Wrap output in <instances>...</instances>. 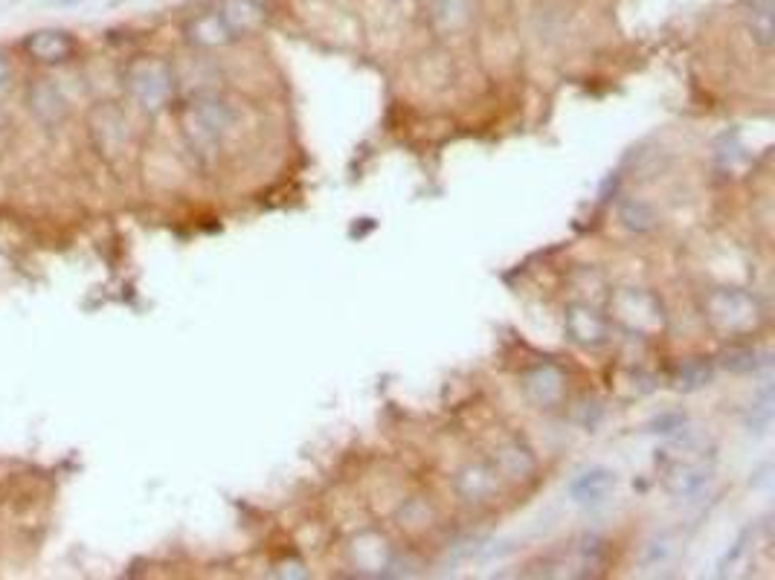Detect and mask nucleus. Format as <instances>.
I'll return each instance as SVG.
<instances>
[{"label":"nucleus","instance_id":"f257e3e1","mask_svg":"<svg viewBox=\"0 0 775 580\" xmlns=\"http://www.w3.org/2000/svg\"><path fill=\"white\" fill-rule=\"evenodd\" d=\"M232 122H236V110H232L224 99L215 93L198 96L189 108V114L183 117V134L192 151L198 157H213L218 151V140Z\"/></svg>","mask_w":775,"mask_h":580},{"label":"nucleus","instance_id":"f03ea898","mask_svg":"<svg viewBox=\"0 0 775 580\" xmlns=\"http://www.w3.org/2000/svg\"><path fill=\"white\" fill-rule=\"evenodd\" d=\"M613 319L636 337H654L666 328V307L650 290L642 288H622L610 299Z\"/></svg>","mask_w":775,"mask_h":580},{"label":"nucleus","instance_id":"7ed1b4c3","mask_svg":"<svg viewBox=\"0 0 775 580\" xmlns=\"http://www.w3.org/2000/svg\"><path fill=\"white\" fill-rule=\"evenodd\" d=\"M126 84L140 108H145L149 114H157V110H163L169 105L171 91H175V73H171V67L163 58L143 56L128 65Z\"/></svg>","mask_w":775,"mask_h":580},{"label":"nucleus","instance_id":"20e7f679","mask_svg":"<svg viewBox=\"0 0 775 580\" xmlns=\"http://www.w3.org/2000/svg\"><path fill=\"white\" fill-rule=\"evenodd\" d=\"M706 319L723 334H744V331L755 328L761 319V307L755 296L737 288H720L711 290L703 299Z\"/></svg>","mask_w":775,"mask_h":580},{"label":"nucleus","instance_id":"39448f33","mask_svg":"<svg viewBox=\"0 0 775 580\" xmlns=\"http://www.w3.org/2000/svg\"><path fill=\"white\" fill-rule=\"evenodd\" d=\"M711 453H688V455H662L666 471L662 485L676 499H694L711 485Z\"/></svg>","mask_w":775,"mask_h":580},{"label":"nucleus","instance_id":"423d86ee","mask_svg":"<svg viewBox=\"0 0 775 580\" xmlns=\"http://www.w3.org/2000/svg\"><path fill=\"white\" fill-rule=\"evenodd\" d=\"M563 325H567L570 340L575 345H584V349H601L610 337V319L605 314H598L596 307L581 305V302L567 307Z\"/></svg>","mask_w":775,"mask_h":580},{"label":"nucleus","instance_id":"0eeeda50","mask_svg":"<svg viewBox=\"0 0 775 580\" xmlns=\"http://www.w3.org/2000/svg\"><path fill=\"white\" fill-rule=\"evenodd\" d=\"M563 392H567V377L552 363H540L523 375V394L540 410H555L563 401Z\"/></svg>","mask_w":775,"mask_h":580},{"label":"nucleus","instance_id":"6e6552de","mask_svg":"<svg viewBox=\"0 0 775 580\" xmlns=\"http://www.w3.org/2000/svg\"><path fill=\"white\" fill-rule=\"evenodd\" d=\"M23 53L39 65H61L76 53V41L65 30H35L23 39Z\"/></svg>","mask_w":775,"mask_h":580},{"label":"nucleus","instance_id":"1a4fd4ad","mask_svg":"<svg viewBox=\"0 0 775 580\" xmlns=\"http://www.w3.org/2000/svg\"><path fill=\"white\" fill-rule=\"evenodd\" d=\"M497 467L494 464H467L462 467V471L457 473V482H453V488H457V493L471 505H483V502H491L494 499V493L500 490V482H497Z\"/></svg>","mask_w":775,"mask_h":580},{"label":"nucleus","instance_id":"9d476101","mask_svg":"<svg viewBox=\"0 0 775 580\" xmlns=\"http://www.w3.org/2000/svg\"><path fill=\"white\" fill-rule=\"evenodd\" d=\"M183 39H187L192 47L215 49V47L236 41V35L227 30L224 18L218 15V9H206V12H198V15H192L187 23H183Z\"/></svg>","mask_w":775,"mask_h":580},{"label":"nucleus","instance_id":"9b49d317","mask_svg":"<svg viewBox=\"0 0 775 580\" xmlns=\"http://www.w3.org/2000/svg\"><path fill=\"white\" fill-rule=\"evenodd\" d=\"M613 488H616V473L610 467H589V471L572 479L567 485V493L578 505H601L610 499Z\"/></svg>","mask_w":775,"mask_h":580},{"label":"nucleus","instance_id":"f8f14e48","mask_svg":"<svg viewBox=\"0 0 775 580\" xmlns=\"http://www.w3.org/2000/svg\"><path fill=\"white\" fill-rule=\"evenodd\" d=\"M27 102L44 126H56V122L67 117V99L61 96V91L50 79H35L27 88Z\"/></svg>","mask_w":775,"mask_h":580},{"label":"nucleus","instance_id":"ddd939ff","mask_svg":"<svg viewBox=\"0 0 775 580\" xmlns=\"http://www.w3.org/2000/svg\"><path fill=\"white\" fill-rule=\"evenodd\" d=\"M218 15L224 18L227 30L236 35H248L265 23V4L262 0H218Z\"/></svg>","mask_w":775,"mask_h":580},{"label":"nucleus","instance_id":"4468645a","mask_svg":"<svg viewBox=\"0 0 775 580\" xmlns=\"http://www.w3.org/2000/svg\"><path fill=\"white\" fill-rule=\"evenodd\" d=\"M427 12H430V21H433L439 30L457 32L471 21L474 6H471V0H430Z\"/></svg>","mask_w":775,"mask_h":580},{"label":"nucleus","instance_id":"2eb2a0df","mask_svg":"<svg viewBox=\"0 0 775 580\" xmlns=\"http://www.w3.org/2000/svg\"><path fill=\"white\" fill-rule=\"evenodd\" d=\"M619 221L624 229L636 232V236H645V232L657 229L659 215L648 201H642V197H624L619 203Z\"/></svg>","mask_w":775,"mask_h":580},{"label":"nucleus","instance_id":"dca6fc26","mask_svg":"<svg viewBox=\"0 0 775 580\" xmlns=\"http://www.w3.org/2000/svg\"><path fill=\"white\" fill-rule=\"evenodd\" d=\"M494 467H497V473L509 479H526L528 473H535V455L528 453V447H523L520 441H511L506 447L497 450Z\"/></svg>","mask_w":775,"mask_h":580},{"label":"nucleus","instance_id":"f3484780","mask_svg":"<svg viewBox=\"0 0 775 580\" xmlns=\"http://www.w3.org/2000/svg\"><path fill=\"white\" fill-rule=\"evenodd\" d=\"M711 377H715V366L703 360V357H694V360H685L680 368H676L674 386L680 392H697V389L709 386Z\"/></svg>","mask_w":775,"mask_h":580},{"label":"nucleus","instance_id":"a211bd4d","mask_svg":"<svg viewBox=\"0 0 775 580\" xmlns=\"http://www.w3.org/2000/svg\"><path fill=\"white\" fill-rule=\"evenodd\" d=\"M772 403H775L772 386L767 384L764 389L758 392V398L753 401V406H749V412H746L744 427H746L749 436H755V438L767 436V429H770V424H772Z\"/></svg>","mask_w":775,"mask_h":580},{"label":"nucleus","instance_id":"6ab92c4d","mask_svg":"<svg viewBox=\"0 0 775 580\" xmlns=\"http://www.w3.org/2000/svg\"><path fill=\"white\" fill-rule=\"evenodd\" d=\"M749 32L761 47L772 44V0H753L749 4Z\"/></svg>","mask_w":775,"mask_h":580},{"label":"nucleus","instance_id":"aec40b11","mask_svg":"<svg viewBox=\"0 0 775 580\" xmlns=\"http://www.w3.org/2000/svg\"><path fill=\"white\" fill-rule=\"evenodd\" d=\"M720 366L726 368V372L749 375V372H755L761 363H758V351L753 349V345H732V349H726L720 354Z\"/></svg>","mask_w":775,"mask_h":580},{"label":"nucleus","instance_id":"412c9836","mask_svg":"<svg viewBox=\"0 0 775 580\" xmlns=\"http://www.w3.org/2000/svg\"><path fill=\"white\" fill-rule=\"evenodd\" d=\"M671 554H674V542H671L668 534H662V537H657V540L648 546V551H645V566L666 563V560L671 558Z\"/></svg>","mask_w":775,"mask_h":580},{"label":"nucleus","instance_id":"4be33fe9","mask_svg":"<svg viewBox=\"0 0 775 580\" xmlns=\"http://www.w3.org/2000/svg\"><path fill=\"white\" fill-rule=\"evenodd\" d=\"M683 424H685V415H680V412H666V415L654 418V424H650V433L674 436Z\"/></svg>","mask_w":775,"mask_h":580},{"label":"nucleus","instance_id":"5701e85b","mask_svg":"<svg viewBox=\"0 0 775 580\" xmlns=\"http://www.w3.org/2000/svg\"><path fill=\"white\" fill-rule=\"evenodd\" d=\"M749 537H753V528H746V532H744L741 537H737L735 549H732V551L726 554V558L720 560V575H726V572H729V566H735V560L741 558V554L746 551V542H749Z\"/></svg>","mask_w":775,"mask_h":580},{"label":"nucleus","instance_id":"b1692460","mask_svg":"<svg viewBox=\"0 0 775 580\" xmlns=\"http://www.w3.org/2000/svg\"><path fill=\"white\" fill-rule=\"evenodd\" d=\"M12 79H15V67H12L9 56L4 53V49H0V91H6Z\"/></svg>","mask_w":775,"mask_h":580},{"label":"nucleus","instance_id":"393cba45","mask_svg":"<svg viewBox=\"0 0 775 580\" xmlns=\"http://www.w3.org/2000/svg\"><path fill=\"white\" fill-rule=\"evenodd\" d=\"M0 122H4V114H0Z\"/></svg>","mask_w":775,"mask_h":580}]
</instances>
